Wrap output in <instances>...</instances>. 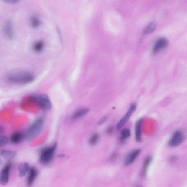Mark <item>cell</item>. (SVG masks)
I'll return each instance as SVG.
<instances>
[{
    "mask_svg": "<svg viewBox=\"0 0 187 187\" xmlns=\"http://www.w3.org/2000/svg\"><path fill=\"white\" fill-rule=\"evenodd\" d=\"M5 3H8L9 4H15L17 2H18L19 1H16V0H6L4 1Z\"/></svg>",
    "mask_w": 187,
    "mask_h": 187,
    "instance_id": "obj_24",
    "label": "cell"
},
{
    "mask_svg": "<svg viewBox=\"0 0 187 187\" xmlns=\"http://www.w3.org/2000/svg\"><path fill=\"white\" fill-rule=\"evenodd\" d=\"M38 174V171L34 167H31L30 169L29 175L28 176L26 181V184L28 186H31L34 182L35 179H36Z\"/></svg>",
    "mask_w": 187,
    "mask_h": 187,
    "instance_id": "obj_11",
    "label": "cell"
},
{
    "mask_svg": "<svg viewBox=\"0 0 187 187\" xmlns=\"http://www.w3.org/2000/svg\"><path fill=\"white\" fill-rule=\"evenodd\" d=\"M141 153V150L137 149L131 152L127 156L125 161V165L129 166L135 161Z\"/></svg>",
    "mask_w": 187,
    "mask_h": 187,
    "instance_id": "obj_10",
    "label": "cell"
},
{
    "mask_svg": "<svg viewBox=\"0 0 187 187\" xmlns=\"http://www.w3.org/2000/svg\"><path fill=\"white\" fill-rule=\"evenodd\" d=\"M2 160L1 158H0V166L2 164Z\"/></svg>",
    "mask_w": 187,
    "mask_h": 187,
    "instance_id": "obj_26",
    "label": "cell"
},
{
    "mask_svg": "<svg viewBox=\"0 0 187 187\" xmlns=\"http://www.w3.org/2000/svg\"><path fill=\"white\" fill-rule=\"evenodd\" d=\"M184 135L180 130H176L173 134L168 142V145L171 147H177L182 143L184 141Z\"/></svg>",
    "mask_w": 187,
    "mask_h": 187,
    "instance_id": "obj_5",
    "label": "cell"
},
{
    "mask_svg": "<svg viewBox=\"0 0 187 187\" xmlns=\"http://www.w3.org/2000/svg\"><path fill=\"white\" fill-rule=\"evenodd\" d=\"M4 131V128L3 126L0 125V134L2 133Z\"/></svg>",
    "mask_w": 187,
    "mask_h": 187,
    "instance_id": "obj_25",
    "label": "cell"
},
{
    "mask_svg": "<svg viewBox=\"0 0 187 187\" xmlns=\"http://www.w3.org/2000/svg\"><path fill=\"white\" fill-rule=\"evenodd\" d=\"M24 137V135L21 132H15L11 135L10 137V140L14 144L19 143Z\"/></svg>",
    "mask_w": 187,
    "mask_h": 187,
    "instance_id": "obj_15",
    "label": "cell"
},
{
    "mask_svg": "<svg viewBox=\"0 0 187 187\" xmlns=\"http://www.w3.org/2000/svg\"><path fill=\"white\" fill-rule=\"evenodd\" d=\"M131 136V132L128 128H124L121 130V140H124L129 138Z\"/></svg>",
    "mask_w": 187,
    "mask_h": 187,
    "instance_id": "obj_18",
    "label": "cell"
},
{
    "mask_svg": "<svg viewBox=\"0 0 187 187\" xmlns=\"http://www.w3.org/2000/svg\"><path fill=\"white\" fill-rule=\"evenodd\" d=\"M31 24L33 28H36L40 25L41 21L39 18L36 16H33L31 17Z\"/></svg>",
    "mask_w": 187,
    "mask_h": 187,
    "instance_id": "obj_19",
    "label": "cell"
},
{
    "mask_svg": "<svg viewBox=\"0 0 187 187\" xmlns=\"http://www.w3.org/2000/svg\"><path fill=\"white\" fill-rule=\"evenodd\" d=\"M0 155L5 159L10 160L15 157L17 153L15 151L2 150L0 151Z\"/></svg>",
    "mask_w": 187,
    "mask_h": 187,
    "instance_id": "obj_14",
    "label": "cell"
},
{
    "mask_svg": "<svg viewBox=\"0 0 187 187\" xmlns=\"http://www.w3.org/2000/svg\"><path fill=\"white\" fill-rule=\"evenodd\" d=\"M156 22L154 21L151 22L144 29V33L145 34H148L152 33L156 29Z\"/></svg>",
    "mask_w": 187,
    "mask_h": 187,
    "instance_id": "obj_17",
    "label": "cell"
},
{
    "mask_svg": "<svg viewBox=\"0 0 187 187\" xmlns=\"http://www.w3.org/2000/svg\"><path fill=\"white\" fill-rule=\"evenodd\" d=\"M8 139L4 135L0 136V147H2L8 143Z\"/></svg>",
    "mask_w": 187,
    "mask_h": 187,
    "instance_id": "obj_23",
    "label": "cell"
},
{
    "mask_svg": "<svg viewBox=\"0 0 187 187\" xmlns=\"http://www.w3.org/2000/svg\"><path fill=\"white\" fill-rule=\"evenodd\" d=\"M89 109L87 108H82L76 110L72 115V119L77 120L84 117L89 112Z\"/></svg>",
    "mask_w": 187,
    "mask_h": 187,
    "instance_id": "obj_13",
    "label": "cell"
},
{
    "mask_svg": "<svg viewBox=\"0 0 187 187\" xmlns=\"http://www.w3.org/2000/svg\"><path fill=\"white\" fill-rule=\"evenodd\" d=\"M143 119H140L136 123L135 126V139L137 142H140L142 140V126Z\"/></svg>",
    "mask_w": 187,
    "mask_h": 187,
    "instance_id": "obj_12",
    "label": "cell"
},
{
    "mask_svg": "<svg viewBox=\"0 0 187 187\" xmlns=\"http://www.w3.org/2000/svg\"><path fill=\"white\" fill-rule=\"evenodd\" d=\"M44 46V42L40 41L37 42L33 46V50L36 52H40L43 50Z\"/></svg>",
    "mask_w": 187,
    "mask_h": 187,
    "instance_id": "obj_20",
    "label": "cell"
},
{
    "mask_svg": "<svg viewBox=\"0 0 187 187\" xmlns=\"http://www.w3.org/2000/svg\"><path fill=\"white\" fill-rule=\"evenodd\" d=\"M3 33L5 36L9 39L14 38L15 33L13 25L10 21L5 23L3 27Z\"/></svg>",
    "mask_w": 187,
    "mask_h": 187,
    "instance_id": "obj_9",
    "label": "cell"
},
{
    "mask_svg": "<svg viewBox=\"0 0 187 187\" xmlns=\"http://www.w3.org/2000/svg\"><path fill=\"white\" fill-rule=\"evenodd\" d=\"M44 121L43 118L36 120L26 131L25 138L27 140H31L38 136L43 129Z\"/></svg>",
    "mask_w": 187,
    "mask_h": 187,
    "instance_id": "obj_1",
    "label": "cell"
},
{
    "mask_svg": "<svg viewBox=\"0 0 187 187\" xmlns=\"http://www.w3.org/2000/svg\"><path fill=\"white\" fill-rule=\"evenodd\" d=\"M57 147V144H54L52 146L46 147L42 150L40 157V161L43 163H49L54 158Z\"/></svg>",
    "mask_w": 187,
    "mask_h": 187,
    "instance_id": "obj_3",
    "label": "cell"
},
{
    "mask_svg": "<svg viewBox=\"0 0 187 187\" xmlns=\"http://www.w3.org/2000/svg\"><path fill=\"white\" fill-rule=\"evenodd\" d=\"M137 108V105L135 103H132L130 105L126 113L118 123L116 128L118 130L121 129L124 126L131 117L132 114L135 112Z\"/></svg>",
    "mask_w": 187,
    "mask_h": 187,
    "instance_id": "obj_6",
    "label": "cell"
},
{
    "mask_svg": "<svg viewBox=\"0 0 187 187\" xmlns=\"http://www.w3.org/2000/svg\"><path fill=\"white\" fill-rule=\"evenodd\" d=\"M11 166V163L7 164L0 172V184L1 185H6L8 183Z\"/></svg>",
    "mask_w": 187,
    "mask_h": 187,
    "instance_id": "obj_7",
    "label": "cell"
},
{
    "mask_svg": "<svg viewBox=\"0 0 187 187\" xmlns=\"http://www.w3.org/2000/svg\"><path fill=\"white\" fill-rule=\"evenodd\" d=\"M151 160L152 158L151 157L149 156L146 158L145 160H144L143 167L142 172V176L143 177H144L145 176L146 170H147L148 167L151 162Z\"/></svg>",
    "mask_w": 187,
    "mask_h": 187,
    "instance_id": "obj_21",
    "label": "cell"
},
{
    "mask_svg": "<svg viewBox=\"0 0 187 187\" xmlns=\"http://www.w3.org/2000/svg\"><path fill=\"white\" fill-rule=\"evenodd\" d=\"M100 139V136L98 134L95 133L93 134L89 139V143L91 145H95L97 144Z\"/></svg>",
    "mask_w": 187,
    "mask_h": 187,
    "instance_id": "obj_22",
    "label": "cell"
},
{
    "mask_svg": "<svg viewBox=\"0 0 187 187\" xmlns=\"http://www.w3.org/2000/svg\"><path fill=\"white\" fill-rule=\"evenodd\" d=\"M29 166L27 163L21 164L19 166V176L20 178L24 177L29 170Z\"/></svg>",
    "mask_w": 187,
    "mask_h": 187,
    "instance_id": "obj_16",
    "label": "cell"
},
{
    "mask_svg": "<svg viewBox=\"0 0 187 187\" xmlns=\"http://www.w3.org/2000/svg\"><path fill=\"white\" fill-rule=\"evenodd\" d=\"M168 44V41L165 38H161L156 41L153 46V53L156 54L161 49L165 48Z\"/></svg>",
    "mask_w": 187,
    "mask_h": 187,
    "instance_id": "obj_8",
    "label": "cell"
},
{
    "mask_svg": "<svg viewBox=\"0 0 187 187\" xmlns=\"http://www.w3.org/2000/svg\"><path fill=\"white\" fill-rule=\"evenodd\" d=\"M31 99L36 102L42 109L44 110H49L52 107L50 99L47 95L40 94L38 96H32Z\"/></svg>",
    "mask_w": 187,
    "mask_h": 187,
    "instance_id": "obj_4",
    "label": "cell"
},
{
    "mask_svg": "<svg viewBox=\"0 0 187 187\" xmlns=\"http://www.w3.org/2000/svg\"><path fill=\"white\" fill-rule=\"evenodd\" d=\"M10 82L17 84H26L33 82L34 75L28 72H21L13 74L8 77Z\"/></svg>",
    "mask_w": 187,
    "mask_h": 187,
    "instance_id": "obj_2",
    "label": "cell"
}]
</instances>
